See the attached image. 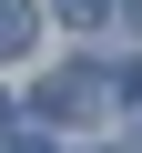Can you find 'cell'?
I'll list each match as a JSON object with an SVG mask.
<instances>
[{
	"mask_svg": "<svg viewBox=\"0 0 142 153\" xmlns=\"http://www.w3.org/2000/svg\"><path fill=\"white\" fill-rule=\"evenodd\" d=\"M102 102H122V82H112V71H91V61H71V71H51V82H41V112H51V123H91Z\"/></svg>",
	"mask_w": 142,
	"mask_h": 153,
	"instance_id": "cell-1",
	"label": "cell"
},
{
	"mask_svg": "<svg viewBox=\"0 0 142 153\" xmlns=\"http://www.w3.org/2000/svg\"><path fill=\"white\" fill-rule=\"evenodd\" d=\"M31 31H41L31 0H0V51H31Z\"/></svg>",
	"mask_w": 142,
	"mask_h": 153,
	"instance_id": "cell-2",
	"label": "cell"
},
{
	"mask_svg": "<svg viewBox=\"0 0 142 153\" xmlns=\"http://www.w3.org/2000/svg\"><path fill=\"white\" fill-rule=\"evenodd\" d=\"M51 10H61V21H71V31H102V21H112V10H122V0H51Z\"/></svg>",
	"mask_w": 142,
	"mask_h": 153,
	"instance_id": "cell-3",
	"label": "cell"
},
{
	"mask_svg": "<svg viewBox=\"0 0 142 153\" xmlns=\"http://www.w3.org/2000/svg\"><path fill=\"white\" fill-rule=\"evenodd\" d=\"M122 102H132V112H142V61H132V71H122Z\"/></svg>",
	"mask_w": 142,
	"mask_h": 153,
	"instance_id": "cell-4",
	"label": "cell"
},
{
	"mask_svg": "<svg viewBox=\"0 0 142 153\" xmlns=\"http://www.w3.org/2000/svg\"><path fill=\"white\" fill-rule=\"evenodd\" d=\"M10 153H61V143H10Z\"/></svg>",
	"mask_w": 142,
	"mask_h": 153,
	"instance_id": "cell-5",
	"label": "cell"
},
{
	"mask_svg": "<svg viewBox=\"0 0 142 153\" xmlns=\"http://www.w3.org/2000/svg\"><path fill=\"white\" fill-rule=\"evenodd\" d=\"M0 123H10V102H0Z\"/></svg>",
	"mask_w": 142,
	"mask_h": 153,
	"instance_id": "cell-6",
	"label": "cell"
}]
</instances>
